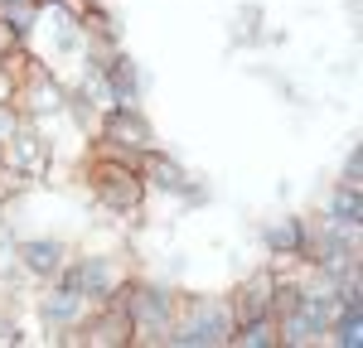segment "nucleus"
<instances>
[{
	"label": "nucleus",
	"instance_id": "nucleus-1",
	"mask_svg": "<svg viewBox=\"0 0 363 348\" xmlns=\"http://www.w3.org/2000/svg\"><path fill=\"white\" fill-rule=\"evenodd\" d=\"M233 305L228 300H184L179 295V310H174V324H169V344L179 348H223L233 344Z\"/></svg>",
	"mask_w": 363,
	"mask_h": 348
},
{
	"label": "nucleus",
	"instance_id": "nucleus-2",
	"mask_svg": "<svg viewBox=\"0 0 363 348\" xmlns=\"http://www.w3.org/2000/svg\"><path fill=\"white\" fill-rule=\"evenodd\" d=\"M87 184H92V194L102 199V208H112V213H136L140 199H145V179L131 160H116V155H97L92 150V160H87Z\"/></svg>",
	"mask_w": 363,
	"mask_h": 348
},
{
	"label": "nucleus",
	"instance_id": "nucleus-3",
	"mask_svg": "<svg viewBox=\"0 0 363 348\" xmlns=\"http://www.w3.org/2000/svg\"><path fill=\"white\" fill-rule=\"evenodd\" d=\"M179 310V295L165 286H140L131 281L126 290V319H131V344H169V324Z\"/></svg>",
	"mask_w": 363,
	"mask_h": 348
},
{
	"label": "nucleus",
	"instance_id": "nucleus-4",
	"mask_svg": "<svg viewBox=\"0 0 363 348\" xmlns=\"http://www.w3.org/2000/svg\"><path fill=\"white\" fill-rule=\"evenodd\" d=\"M58 281H63L68 290H78L87 305H107L112 290L131 281V271H126L121 257H112V252H87V257H68L63 261Z\"/></svg>",
	"mask_w": 363,
	"mask_h": 348
},
{
	"label": "nucleus",
	"instance_id": "nucleus-5",
	"mask_svg": "<svg viewBox=\"0 0 363 348\" xmlns=\"http://www.w3.org/2000/svg\"><path fill=\"white\" fill-rule=\"evenodd\" d=\"M150 145H155V131H150V121L136 112V102L107 107V116H102V141H97V155H116V160H131V165H136Z\"/></svg>",
	"mask_w": 363,
	"mask_h": 348
},
{
	"label": "nucleus",
	"instance_id": "nucleus-6",
	"mask_svg": "<svg viewBox=\"0 0 363 348\" xmlns=\"http://www.w3.org/2000/svg\"><path fill=\"white\" fill-rule=\"evenodd\" d=\"M87 310H92V305H87L78 290H68L63 281H58L54 290H44V295H39V319H44V329H49V334H63V339L83 324Z\"/></svg>",
	"mask_w": 363,
	"mask_h": 348
},
{
	"label": "nucleus",
	"instance_id": "nucleus-7",
	"mask_svg": "<svg viewBox=\"0 0 363 348\" xmlns=\"http://www.w3.org/2000/svg\"><path fill=\"white\" fill-rule=\"evenodd\" d=\"M73 257L58 237H34V242H15V266L34 276V281H58V271H63V261Z\"/></svg>",
	"mask_w": 363,
	"mask_h": 348
},
{
	"label": "nucleus",
	"instance_id": "nucleus-8",
	"mask_svg": "<svg viewBox=\"0 0 363 348\" xmlns=\"http://www.w3.org/2000/svg\"><path fill=\"white\" fill-rule=\"evenodd\" d=\"M140 179H145V189H160V194H179V199H189V174H184V165L179 160H169L165 150H145L136 160Z\"/></svg>",
	"mask_w": 363,
	"mask_h": 348
},
{
	"label": "nucleus",
	"instance_id": "nucleus-9",
	"mask_svg": "<svg viewBox=\"0 0 363 348\" xmlns=\"http://www.w3.org/2000/svg\"><path fill=\"white\" fill-rule=\"evenodd\" d=\"M277 271H257L247 276L242 286L228 295V305H233V319L242 324V319H257V315H272V295H277Z\"/></svg>",
	"mask_w": 363,
	"mask_h": 348
},
{
	"label": "nucleus",
	"instance_id": "nucleus-10",
	"mask_svg": "<svg viewBox=\"0 0 363 348\" xmlns=\"http://www.w3.org/2000/svg\"><path fill=\"white\" fill-rule=\"evenodd\" d=\"M310 223L306 218H281L267 228V252L281 261H306V247H310Z\"/></svg>",
	"mask_w": 363,
	"mask_h": 348
},
{
	"label": "nucleus",
	"instance_id": "nucleus-11",
	"mask_svg": "<svg viewBox=\"0 0 363 348\" xmlns=\"http://www.w3.org/2000/svg\"><path fill=\"white\" fill-rule=\"evenodd\" d=\"M325 223L339 232H359L363 223V203H359V189H349V184H339L335 199H330V208H325Z\"/></svg>",
	"mask_w": 363,
	"mask_h": 348
},
{
	"label": "nucleus",
	"instance_id": "nucleus-12",
	"mask_svg": "<svg viewBox=\"0 0 363 348\" xmlns=\"http://www.w3.org/2000/svg\"><path fill=\"white\" fill-rule=\"evenodd\" d=\"M20 126H25V112H20V102H0V145L10 141Z\"/></svg>",
	"mask_w": 363,
	"mask_h": 348
},
{
	"label": "nucleus",
	"instance_id": "nucleus-13",
	"mask_svg": "<svg viewBox=\"0 0 363 348\" xmlns=\"http://www.w3.org/2000/svg\"><path fill=\"white\" fill-rule=\"evenodd\" d=\"M344 184H349V189H363V155H359V150L349 155V170H344Z\"/></svg>",
	"mask_w": 363,
	"mask_h": 348
},
{
	"label": "nucleus",
	"instance_id": "nucleus-14",
	"mask_svg": "<svg viewBox=\"0 0 363 348\" xmlns=\"http://www.w3.org/2000/svg\"><path fill=\"white\" fill-rule=\"evenodd\" d=\"M0 344H20V334H15V324L0 315Z\"/></svg>",
	"mask_w": 363,
	"mask_h": 348
},
{
	"label": "nucleus",
	"instance_id": "nucleus-15",
	"mask_svg": "<svg viewBox=\"0 0 363 348\" xmlns=\"http://www.w3.org/2000/svg\"><path fill=\"white\" fill-rule=\"evenodd\" d=\"M5 49H10V34H5V29H0V54H5Z\"/></svg>",
	"mask_w": 363,
	"mask_h": 348
},
{
	"label": "nucleus",
	"instance_id": "nucleus-16",
	"mask_svg": "<svg viewBox=\"0 0 363 348\" xmlns=\"http://www.w3.org/2000/svg\"><path fill=\"white\" fill-rule=\"evenodd\" d=\"M0 5H15V0H0Z\"/></svg>",
	"mask_w": 363,
	"mask_h": 348
}]
</instances>
